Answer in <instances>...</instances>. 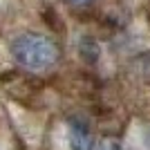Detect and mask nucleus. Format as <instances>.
<instances>
[{"label":"nucleus","instance_id":"obj_1","mask_svg":"<svg viewBox=\"0 0 150 150\" xmlns=\"http://www.w3.org/2000/svg\"><path fill=\"white\" fill-rule=\"evenodd\" d=\"M11 56L20 67L31 72H43L58 63V47L52 38L43 34H20L11 40Z\"/></svg>","mask_w":150,"mask_h":150},{"label":"nucleus","instance_id":"obj_3","mask_svg":"<svg viewBox=\"0 0 150 150\" xmlns=\"http://www.w3.org/2000/svg\"><path fill=\"white\" fill-rule=\"evenodd\" d=\"M96 150H121L119 141H114V139H103L99 146H96Z\"/></svg>","mask_w":150,"mask_h":150},{"label":"nucleus","instance_id":"obj_4","mask_svg":"<svg viewBox=\"0 0 150 150\" xmlns=\"http://www.w3.org/2000/svg\"><path fill=\"white\" fill-rule=\"evenodd\" d=\"M72 5H76V7H85V5H90L92 0H69Z\"/></svg>","mask_w":150,"mask_h":150},{"label":"nucleus","instance_id":"obj_2","mask_svg":"<svg viewBox=\"0 0 150 150\" xmlns=\"http://www.w3.org/2000/svg\"><path fill=\"white\" fill-rule=\"evenodd\" d=\"M69 148L72 150H94V141L90 130L79 121L69 123Z\"/></svg>","mask_w":150,"mask_h":150}]
</instances>
